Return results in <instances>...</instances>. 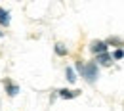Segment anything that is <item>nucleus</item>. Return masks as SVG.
Returning <instances> with one entry per match:
<instances>
[{"instance_id": "1", "label": "nucleus", "mask_w": 124, "mask_h": 111, "mask_svg": "<svg viewBox=\"0 0 124 111\" xmlns=\"http://www.w3.org/2000/svg\"><path fill=\"white\" fill-rule=\"evenodd\" d=\"M82 77L88 80L90 84H93V82L97 80V77H99V65L95 63V60L86 63V67H84V75H82Z\"/></svg>"}, {"instance_id": "2", "label": "nucleus", "mask_w": 124, "mask_h": 111, "mask_svg": "<svg viewBox=\"0 0 124 111\" xmlns=\"http://www.w3.org/2000/svg\"><path fill=\"white\" fill-rule=\"evenodd\" d=\"M107 48H109V44L105 40H93L90 44V52L95 54V56H99V54H107Z\"/></svg>"}, {"instance_id": "3", "label": "nucleus", "mask_w": 124, "mask_h": 111, "mask_svg": "<svg viewBox=\"0 0 124 111\" xmlns=\"http://www.w3.org/2000/svg\"><path fill=\"white\" fill-rule=\"evenodd\" d=\"M95 63L97 65H103V67H109V65L113 63V54H99V56H95Z\"/></svg>"}, {"instance_id": "4", "label": "nucleus", "mask_w": 124, "mask_h": 111, "mask_svg": "<svg viewBox=\"0 0 124 111\" xmlns=\"http://www.w3.org/2000/svg\"><path fill=\"white\" fill-rule=\"evenodd\" d=\"M80 94V90H69V88H61V90H57V96L63 98V100H73V98H77Z\"/></svg>"}, {"instance_id": "5", "label": "nucleus", "mask_w": 124, "mask_h": 111, "mask_svg": "<svg viewBox=\"0 0 124 111\" xmlns=\"http://www.w3.org/2000/svg\"><path fill=\"white\" fill-rule=\"evenodd\" d=\"M4 84H6V92H8V96H12V98H14V96L19 94V86H17V84L10 82V80H6Z\"/></svg>"}, {"instance_id": "6", "label": "nucleus", "mask_w": 124, "mask_h": 111, "mask_svg": "<svg viewBox=\"0 0 124 111\" xmlns=\"http://www.w3.org/2000/svg\"><path fill=\"white\" fill-rule=\"evenodd\" d=\"M65 79L69 80L71 84H75V82H77V73H75V69H73V67H67V69H65Z\"/></svg>"}, {"instance_id": "7", "label": "nucleus", "mask_w": 124, "mask_h": 111, "mask_svg": "<svg viewBox=\"0 0 124 111\" xmlns=\"http://www.w3.org/2000/svg\"><path fill=\"white\" fill-rule=\"evenodd\" d=\"M54 50H55V54L59 56V58H65L67 54H69V50L65 48V44H61V42H57L55 46H54Z\"/></svg>"}, {"instance_id": "8", "label": "nucleus", "mask_w": 124, "mask_h": 111, "mask_svg": "<svg viewBox=\"0 0 124 111\" xmlns=\"http://www.w3.org/2000/svg\"><path fill=\"white\" fill-rule=\"evenodd\" d=\"M0 25H4V27L10 25V14H8L4 8H0Z\"/></svg>"}, {"instance_id": "9", "label": "nucleus", "mask_w": 124, "mask_h": 111, "mask_svg": "<svg viewBox=\"0 0 124 111\" xmlns=\"http://www.w3.org/2000/svg\"><path fill=\"white\" fill-rule=\"evenodd\" d=\"M122 58H124V50H122V48H116V50L113 52V60L118 61V60H122Z\"/></svg>"}, {"instance_id": "10", "label": "nucleus", "mask_w": 124, "mask_h": 111, "mask_svg": "<svg viewBox=\"0 0 124 111\" xmlns=\"http://www.w3.org/2000/svg\"><path fill=\"white\" fill-rule=\"evenodd\" d=\"M107 44H116V46H122V40L118 38V36H111L109 40H105Z\"/></svg>"}, {"instance_id": "11", "label": "nucleus", "mask_w": 124, "mask_h": 111, "mask_svg": "<svg viewBox=\"0 0 124 111\" xmlns=\"http://www.w3.org/2000/svg\"><path fill=\"white\" fill-rule=\"evenodd\" d=\"M84 67H86V65L82 63L80 60H78L77 63H75V69H77V71H78V73H80V75H84Z\"/></svg>"}, {"instance_id": "12", "label": "nucleus", "mask_w": 124, "mask_h": 111, "mask_svg": "<svg viewBox=\"0 0 124 111\" xmlns=\"http://www.w3.org/2000/svg\"><path fill=\"white\" fill-rule=\"evenodd\" d=\"M2 36H4V33H2V31H0V38H2Z\"/></svg>"}]
</instances>
